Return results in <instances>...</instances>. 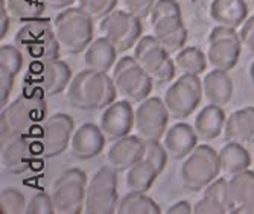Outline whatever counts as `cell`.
Instances as JSON below:
<instances>
[{"label": "cell", "mask_w": 254, "mask_h": 214, "mask_svg": "<svg viewBox=\"0 0 254 214\" xmlns=\"http://www.w3.org/2000/svg\"><path fill=\"white\" fill-rule=\"evenodd\" d=\"M87 175L81 169H68L54 184L52 202L58 214H78L85 208Z\"/></svg>", "instance_id": "obj_10"}, {"label": "cell", "mask_w": 254, "mask_h": 214, "mask_svg": "<svg viewBox=\"0 0 254 214\" xmlns=\"http://www.w3.org/2000/svg\"><path fill=\"white\" fill-rule=\"evenodd\" d=\"M119 0H78V6L93 20H102L113 12Z\"/></svg>", "instance_id": "obj_35"}, {"label": "cell", "mask_w": 254, "mask_h": 214, "mask_svg": "<svg viewBox=\"0 0 254 214\" xmlns=\"http://www.w3.org/2000/svg\"><path fill=\"white\" fill-rule=\"evenodd\" d=\"M54 26L61 49L70 55L85 52L95 37L93 18L85 14L79 6L63 9L55 17Z\"/></svg>", "instance_id": "obj_4"}, {"label": "cell", "mask_w": 254, "mask_h": 214, "mask_svg": "<svg viewBox=\"0 0 254 214\" xmlns=\"http://www.w3.org/2000/svg\"><path fill=\"white\" fill-rule=\"evenodd\" d=\"M99 29L119 54H125L132 49L143 34L142 20L128 11L121 9H114L105 15L99 23Z\"/></svg>", "instance_id": "obj_12"}, {"label": "cell", "mask_w": 254, "mask_h": 214, "mask_svg": "<svg viewBox=\"0 0 254 214\" xmlns=\"http://www.w3.org/2000/svg\"><path fill=\"white\" fill-rule=\"evenodd\" d=\"M219 155L209 145H198L181 164V181L190 192H201L219 178Z\"/></svg>", "instance_id": "obj_6"}, {"label": "cell", "mask_w": 254, "mask_h": 214, "mask_svg": "<svg viewBox=\"0 0 254 214\" xmlns=\"http://www.w3.org/2000/svg\"><path fill=\"white\" fill-rule=\"evenodd\" d=\"M72 70L64 61H35L29 65L28 73L23 78V90L51 98L61 94L70 85Z\"/></svg>", "instance_id": "obj_5"}, {"label": "cell", "mask_w": 254, "mask_h": 214, "mask_svg": "<svg viewBox=\"0 0 254 214\" xmlns=\"http://www.w3.org/2000/svg\"><path fill=\"white\" fill-rule=\"evenodd\" d=\"M242 46L239 31L216 25L209 34V49H207L209 64L213 68L225 71L235 68L241 58Z\"/></svg>", "instance_id": "obj_13"}, {"label": "cell", "mask_w": 254, "mask_h": 214, "mask_svg": "<svg viewBox=\"0 0 254 214\" xmlns=\"http://www.w3.org/2000/svg\"><path fill=\"white\" fill-rule=\"evenodd\" d=\"M118 51L108 38L101 37L90 43V46L84 52V62L87 68L102 71V73H108L113 70L114 64H116Z\"/></svg>", "instance_id": "obj_26"}, {"label": "cell", "mask_w": 254, "mask_h": 214, "mask_svg": "<svg viewBox=\"0 0 254 214\" xmlns=\"http://www.w3.org/2000/svg\"><path fill=\"white\" fill-rule=\"evenodd\" d=\"M26 198L14 187H6L0 193V210L5 214H20L26 213Z\"/></svg>", "instance_id": "obj_33"}, {"label": "cell", "mask_w": 254, "mask_h": 214, "mask_svg": "<svg viewBox=\"0 0 254 214\" xmlns=\"http://www.w3.org/2000/svg\"><path fill=\"white\" fill-rule=\"evenodd\" d=\"M14 43L34 61H51L60 58L61 44L55 34L54 21L49 18L38 17L25 21L17 31Z\"/></svg>", "instance_id": "obj_3"}, {"label": "cell", "mask_w": 254, "mask_h": 214, "mask_svg": "<svg viewBox=\"0 0 254 214\" xmlns=\"http://www.w3.org/2000/svg\"><path fill=\"white\" fill-rule=\"evenodd\" d=\"M242 213H251V214H254V190H253V193H251V196H250L248 202L244 205Z\"/></svg>", "instance_id": "obj_47"}, {"label": "cell", "mask_w": 254, "mask_h": 214, "mask_svg": "<svg viewBox=\"0 0 254 214\" xmlns=\"http://www.w3.org/2000/svg\"><path fill=\"white\" fill-rule=\"evenodd\" d=\"M202 90L209 104L225 107L233 96V81L225 70L213 68L204 76Z\"/></svg>", "instance_id": "obj_24"}, {"label": "cell", "mask_w": 254, "mask_h": 214, "mask_svg": "<svg viewBox=\"0 0 254 214\" xmlns=\"http://www.w3.org/2000/svg\"><path fill=\"white\" fill-rule=\"evenodd\" d=\"M119 94L113 78L102 71L85 68L76 73L67 88V101L76 109H104Z\"/></svg>", "instance_id": "obj_2"}, {"label": "cell", "mask_w": 254, "mask_h": 214, "mask_svg": "<svg viewBox=\"0 0 254 214\" xmlns=\"http://www.w3.org/2000/svg\"><path fill=\"white\" fill-rule=\"evenodd\" d=\"M14 78H15L14 73H11L9 70L3 67H0V105H2V108L9 104L8 101L14 87Z\"/></svg>", "instance_id": "obj_41"}, {"label": "cell", "mask_w": 254, "mask_h": 214, "mask_svg": "<svg viewBox=\"0 0 254 214\" xmlns=\"http://www.w3.org/2000/svg\"><path fill=\"white\" fill-rule=\"evenodd\" d=\"M146 143L135 135H125L119 140H114L107 152L108 164L118 172H127L129 167L145 158Z\"/></svg>", "instance_id": "obj_17"}, {"label": "cell", "mask_w": 254, "mask_h": 214, "mask_svg": "<svg viewBox=\"0 0 254 214\" xmlns=\"http://www.w3.org/2000/svg\"><path fill=\"white\" fill-rule=\"evenodd\" d=\"M169 109L163 99L149 96L138 102L134 112V129L143 141H160L168 131Z\"/></svg>", "instance_id": "obj_14"}, {"label": "cell", "mask_w": 254, "mask_h": 214, "mask_svg": "<svg viewBox=\"0 0 254 214\" xmlns=\"http://www.w3.org/2000/svg\"><path fill=\"white\" fill-rule=\"evenodd\" d=\"M107 140L108 138L102 132L101 126H96L93 123H84L73 132L70 141V151L73 157L78 160L96 158L104 152Z\"/></svg>", "instance_id": "obj_19"}, {"label": "cell", "mask_w": 254, "mask_h": 214, "mask_svg": "<svg viewBox=\"0 0 254 214\" xmlns=\"http://www.w3.org/2000/svg\"><path fill=\"white\" fill-rule=\"evenodd\" d=\"M118 193V170L111 165L101 167L87 184L85 208L88 214H111L118 213L119 205Z\"/></svg>", "instance_id": "obj_7"}, {"label": "cell", "mask_w": 254, "mask_h": 214, "mask_svg": "<svg viewBox=\"0 0 254 214\" xmlns=\"http://www.w3.org/2000/svg\"><path fill=\"white\" fill-rule=\"evenodd\" d=\"M46 98L40 94L21 90V94L11 104L5 105L0 112V143L14 137H31L46 117Z\"/></svg>", "instance_id": "obj_1"}, {"label": "cell", "mask_w": 254, "mask_h": 214, "mask_svg": "<svg viewBox=\"0 0 254 214\" xmlns=\"http://www.w3.org/2000/svg\"><path fill=\"white\" fill-rule=\"evenodd\" d=\"M154 35H145L134 46V58L151 76L154 84H166L175 78L177 64Z\"/></svg>", "instance_id": "obj_9"}, {"label": "cell", "mask_w": 254, "mask_h": 214, "mask_svg": "<svg viewBox=\"0 0 254 214\" xmlns=\"http://www.w3.org/2000/svg\"><path fill=\"white\" fill-rule=\"evenodd\" d=\"M75 2H78V0H46L48 6H51L52 9H65V8H70Z\"/></svg>", "instance_id": "obj_46"}, {"label": "cell", "mask_w": 254, "mask_h": 214, "mask_svg": "<svg viewBox=\"0 0 254 214\" xmlns=\"http://www.w3.org/2000/svg\"><path fill=\"white\" fill-rule=\"evenodd\" d=\"M222 108L224 107L209 104L196 114L193 128L201 140L210 141L218 138L224 132L227 117Z\"/></svg>", "instance_id": "obj_25"}, {"label": "cell", "mask_w": 254, "mask_h": 214, "mask_svg": "<svg viewBox=\"0 0 254 214\" xmlns=\"http://www.w3.org/2000/svg\"><path fill=\"white\" fill-rule=\"evenodd\" d=\"M193 213H198V214H224L227 211L219 202H216L210 196L202 195V198L195 204Z\"/></svg>", "instance_id": "obj_42"}, {"label": "cell", "mask_w": 254, "mask_h": 214, "mask_svg": "<svg viewBox=\"0 0 254 214\" xmlns=\"http://www.w3.org/2000/svg\"><path fill=\"white\" fill-rule=\"evenodd\" d=\"M158 170L154 167V164L142 160L137 164H134L132 167H129L127 170V176H125V184L128 187L129 192H142L146 193L148 190L154 185L157 176H158Z\"/></svg>", "instance_id": "obj_28"}, {"label": "cell", "mask_w": 254, "mask_h": 214, "mask_svg": "<svg viewBox=\"0 0 254 214\" xmlns=\"http://www.w3.org/2000/svg\"><path fill=\"white\" fill-rule=\"evenodd\" d=\"M73 132L75 122L68 114L57 112L49 118H46L41 128L40 154L44 158H54L61 155L67 148H70Z\"/></svg>", "instance_id": "obj_15"}, {"label": "cell", "mask_w": 254, "mask_h": 214, "mask_svg": "<svg viewBox=\"0 0 254 214\" xmlns=\"http://www.w3.org/2000/svg\"><path fill=\"white\" fill-rule=\"evenodd\" d=\"M0 67L9 70L15 76L23 68V55L17 46L2 44L0 47Z\"/></svg>", "instance_id": "obj_36"}, {"label": "cell", "mask_w": 254, "mask_h": 214, "mask_svg": "<svg viewBox=\"0 0 254 214\" xmlns=\"http://www.w3.org/2000/svg\"><path fill=\"white\" fill-rule=\"evenodd\" d=\"M26 213H29V214H51V213H55L52 196H49L48 193H37L28 202Z\"/></svg>", "instance_id": "obj_39"}, {"label": "cell", "mask_w": 254, "mask_h": 214, "mask_svg": "<svg viewBox=\"0 0 254 214\" xmlns=\"http://www.w3.org/2000/svg\"><path fill=\"white\" fill-rule=\"evenodd\" d=\"M219 162H221V172L227 176H233L241 173L251 165V155L242 146V143L228 141L221 148L218 152Z\"/></svg>", "instance_id": "obj_27"}, {"label": "cell", "mask_w": 254, "mask_h": 214, "mask_svg": "<svg viewBox=\"0 0 254 214\" xmlns=\"http://www.w3.org/2000/svg\"><path fill=\"white\" fill-rule=\"evenodd\" d=\"M192 211H193L192 205L188 201H184V199L183 201H178L177 204H174V205H171L168 208V213L169 214H189Z\"/></svg>", "instance_id": "obj_45"}, {"label": "cell", "mask_w": 254, "mask_h": 214, "mask_svg": "<svg viewBox=\"0 0 254 214\" xmlns=\"http://www.w3.org/2000/svg\"><path fill=\"white\" fill-rule=\"evenodd\" d=\"M207 54H202L198 47H183L181 51L177 52L175 56V64L177 68H180L183 73H189V75H196L199 76L204 73L207 68Z\"/></svg>", "instance_id": "obj_31"}, {"label": "cell", "mask_w": 254, "mask_h": 214, "mask_svg": "<svg viewBox=\"0 0 254 214\" xmlns=\"http://www.w3.org/2000/svg\"><path fill=\"white\" fill-rule=\"evenodd\" d=\"M46 6H48L46 0H6L11 18L21 23L43 17Z\"/></svg>", "instance_id": "obj_32"}, {"label": "cell", "mask_w": 254, "mask_h": 214, "mask_svg": "<svg viewBox=\"0 0 254 214\" xmlns=\"http://www.w3.org/2000/svg\"><path fill=\"white\" fill-rule=\"evenodd\" d=\"M146 143V149H145V158L146 161L152 162L154 167L161 173L165 170L166 164H168V151L165 145H161L160 141H145Z\"/></svg>", "instance_id": "obj_37"}, {"label": "cell", "mask_w": 254, "mask_h": 214, "mask_svg": "<svg viewBox=\"0 0 254 214\" xmlns=\"http://www.w3.org/2000/svg\"><path fill=\"white\" fill-rule=\"evenodd\" d=\"M9 12L6 8V0H0V38H5L9 29Z\"/></svg>", "instance_id": "obj_44"}, {"label": "cell", "mask_w": 254, "mask_h": 214, "mask_svg": "<svg viewBox=\"0 0 254 214\" xmlns=\"http://www.w3.org/2000/svg\"><path fill=\"white\" fill-rule=\"evenodd\" d=\"M157 0H122L124 6L128 12L138 17L140 20L148 18L151 15V11L154 8Z\"/></svg>", "instance_id": "obj_40"}, {"label": "cell", "mask_w": 254, "mask_h": 214, "mask_svg": "<svg viewBox=\"0 0 254 214\" xmlns=\"http://www.w3.org/2000/svg\"><path fill=\"white\" fill-rule=\"evenodd\" d=\"M198 140L199 137L193 126L184 122H178L168 128L163 145L169 157H172L174 160H184L195 151V148L198 146Z\"/></svg>", "instance_id": "obj_21"}, {"label": "cell", "mask_w": 254, "mask_h": 214, "mask_svg": "<svg viewBox=\"0 0 254 214\" xmlns=\"http://www.w3.org/2000/svg\"><path fill=\"white\" fill-rule=\"evenodd\" d=\"M121 214H157L161 213L158 204L142 192H128L118 205Z\"/></svg>", "instance_id": "obj_30"}, {"label": "cell", "mask_w": 254, "mask_h": 214, "mask_svg": "<svg viewBox=\"0 0 254 214\" xmlns=\"http://www.w3.org/2000/svg\"><path fill=\"white\" fill-rule=\"evenodd\" d=\"M154 37L171 54L181 51L188 41V31L181 15H168L151 23Z\"/></svg>", "instance_id": "obj_20"}, {"label": "cell", "mask_w": 254, "mask_h": 214, "mask_svg": "<svg viewBox=\"0 0 254 214\" xmlns=\"http://www.w3.org/2000/svg\"><path fill=\"white\" fill-rule=\"evenodd\" d=\"M111 78L121 96L129 102H142L149 98L154 85V81L138 64L134 55L124 56L116 61L111 70Z\"/></svg>", "instance_id": "obj_8"}, {"label": "cell", "mask_w": 254, "mask_h": 214, "mask_svg": "<svg viewBox=\"0 0 254 214\" xmlns=\"http://www.w3.org/2000/svg\"><path fill=\"white\" fill-rule=\"evenodd\" d=\"M209 15L216 25L238 29L248 18V6L245 0H212Z\"/></svg>", "instance_id": "obj_22"}, {"label": "cell", "mask_w": 254, "mask_h": 214, "mask_svg": "<svg viewBox=\"0 0 254 214\" xmlns=\"http://www.w3.org/2000/svg\"><path fill=\"white\" fill-rule=\"evenodd\" d=\"M248 75H250V79H251V82H253V85H254V61H253V62H251V65H250Z\"/></svg>", "instance_id": "obj_48"}, {"label": "cell", "mask_w": 254, "mask_h": 214, "mask_svg": "<svg viewBox=\"0 0 254 214\" xmlns=\"http://www.w3.org/2000/svg\"><path fill=\"white\" fill-rule=\"evenodd\" d=\"M205 196H210L212 199H215L216 202H219L227 213H235V205L232 201V196H230V187H228V179L225 178H216L213 182H210L204 188Z\"/></svg>", "instance_id": "obj_34"}, {"label": "cell", "mask_w": 254, "mask_h": 214, "mask_svg": "<svg viewBox=\"0 0 254 214\" xmlns=\"http://www.w3.org/2000/svg\"><path fill=\"white\" fill-rule=\"evenodd\" d=\"M239 35L242 40V44L247 47V51L254 54V14L248 15V18L242 23L239 29Z\"/></svg>", "instance_id": "obj_43"}, {"label": "cell", "mask_w": 254, "mask_h": 214, "mask_svg": "<svg viewBox=\"0 0 254 214\" xmlns=\"http://www.w3.org/2000/svg\"><path fill=\"white\" fill-rule=\"evenodd\" d=\"M134 109L129 101H114L104 108L99 126L108 140H119L134 129Z\"/></svg>", "instance_id": "obj_16"}, {"label": "cell", "mask_w": 254, "mask_h": 214, "mask_svg": "<svg viewBox=\"0 0 254 214\" xmlns=\"http://www.w3.org/2000/svg\"><path fill=\"white\" fill-rule=\"evenodd\" d=\"M230 196H232L235 213H242L244 205L248 202L254 190V172L247 169L241 173L233 175L228 179Z\"/></svg>", "instance_id": "obj_29"}, {"label": "cell", "mask_w": 254, "mask_h": 214, "mask_svg": "<svg viewBox=\"0 0 254 214\" xmlns=\"http://www.w3.org/2000/svg\"><path fill=\"white\" fill-rule=\"evenodd\" d=\"M168 15H181L178 0H157L149 15V23Z\"/></svg>", "instance_id": "obj_38"}, {"label": "cell", "mask_w": 254, "mask_h": 214, "mask_svg": "<svg viewBox=\"0 0 254 214\" xmlns=\"http://www.w3.org/2000/svg\"><path fill=\"white\" fill-rule=\"evenodd\" d=\"M204 96L202 81L196 75L183 73L165 93V104L171 117L184 120L195 112Z\"/></svg>", "instance_id": "obj_11"}, {"label": "cell", "mask_w": 254, "mask_h": 214, "mask_svg": "<svg viewBox=\"0 0 254 214\" xmlns=\"http://www.w3.org/2000/svg\"><path fill=\"white\" fill-rule=\"evenodd\" d=\"M224 135L228 141L254 143V107L241 108L227 117Z\"/></svg>", "instance_id": "obj_23"}, {"label": "cell", "mask_w": 254, "mask_h": 214, "mask_svg": "<svg viewBox=\"0 0 254 214\" xmlns=\"http://www.w3.org/2000/svg\"><path fill=\"white\" fill-rule=\"evenodd\" d=\"M0 145H2V148H0V164H2L3 172L18 175L31 167L34 152L29 137H14L0 143Z\"/></svg>", "instance_id": "obj_18"}]
</instances>
